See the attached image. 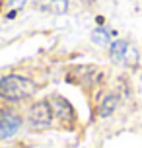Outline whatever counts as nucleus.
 Wrapping results in <instances>:
<instances>
[{"instance_id":"7","label":"nucleus","mask_w":142,"mask_h":148,"mask_svg":"<svg viewBox=\"0 0 142 148\" xmlns=\"http://www.w3.org/2000/svg\"><path fill=\"white\" fill-rule=\"evenodd\" d=\"M127 51H128L127 41H115V43H111V57L115 60H123L125 55H127Z\"/></svg>"},{"instance_id":"1","label":"nucleus","mask_w":142,"mask_h":148,"mask_svg":"<svg viewBox=\"0 0 142 148\" xmlns=\"http://www.w3.org/2000/svg\"><path fill=\"white\" fill-rule=\"evenodd\" d=\"M35 86L27 78L18 76V74H8L4 78H0V97L10 99V101H20L23 97L33 94Z\"/></svg>"},{"instance_id":"3","label":"nucleus","mask_w":142,"mask_h":148,"mask_svg":"<svg viewBox=\"0 0 142 148\" xmlns=\"http://www.w3.org/2000/svg\"><path fill=\"white\" fill-rule=\"evenodd\" d=\"M22 127V119L12 113H4L0 115V138H6L18 133V129Z\"/></svg>"},{"instance_id":"5","label":"nucleus","mask_w":142,"mask_h":148,"mask_svg":"<svg viewBox=\"0 0 142 148\" xmlns=\"http://www.w3.org/2000/svg\"><path fill=\"white\" fill-rule=\"evenodd\" d=\"M39 4L43 10L55 12V14H62L68 6V0H39Z\"/></svg>"},{"instance_id":"6","label":"nucleus","mask_w":142,"mask_h":148,"mask_svg":"<svg viewBox=\"0 0 142 148\" xmlns=\"http://www.w3.org/2000/svg\"><path fill=\"white\" fill-rule=\"evenodd\" d=\"M117 101H119L117 96H107L103 99L101 107H99V115H101V117H109L113 111H115V107H117Z\"/></svg>"},{"instance_id":"9","label":"nucleus","mask_w":142,"mask_h":148,"mask_svg":"<svg viewBox=\"0 0 142 148\" xmlns=\"http://www.w3.org/2000/svg\"><path fill=\"white\" fill-rule=\"evenodd\" d=\"M23 2H25V0H12V2H10V6H14V8H20L23 4Z\"/></svg>"},{"instance_id":"4","label":"nucleus","mask_w":142,"mask_h":148,"mask_svg":"<svg viewBox=\"0 0 142 148\" xmlns=\"http://www.w3.org/2000/svg\"><path fill=\"white\" fill-rule=\"evenodd\" d=\"M53 105H55V111H57V115L60 119H64V121H70V119L74 117V111L70 107L66 99H62V97H55L53 99Z\"/></svg>"},{"instance_id":"8","label":"nucleus","mask_w":142,"mask_h":148,"mask_svg":"<svg viewBox=\"0 0 142 148\" xmlns=\"http://www.w3.org/2000/svg\"><path fill=\"white\" fill-rule=\"evenodd\" d=\"M94 41L99 43V45H105L107 41H109V33H107L105 29H96L94 31Z\"/></svg>"},{"instance_id":"2","label":"nucleus","mask_w":142,"mask_h":148,"mask_svg":"<svg viewBox=\"0 0 142 148\" xmlns=\"http://www.w3.org/2000/svg\"><path fill=\"white\" fill-rule=\"evenodd\" d=\"M29 123L35 129H43L53 123V107L49 101H39L29 111Z\"/></svg>"}]
</instances>
